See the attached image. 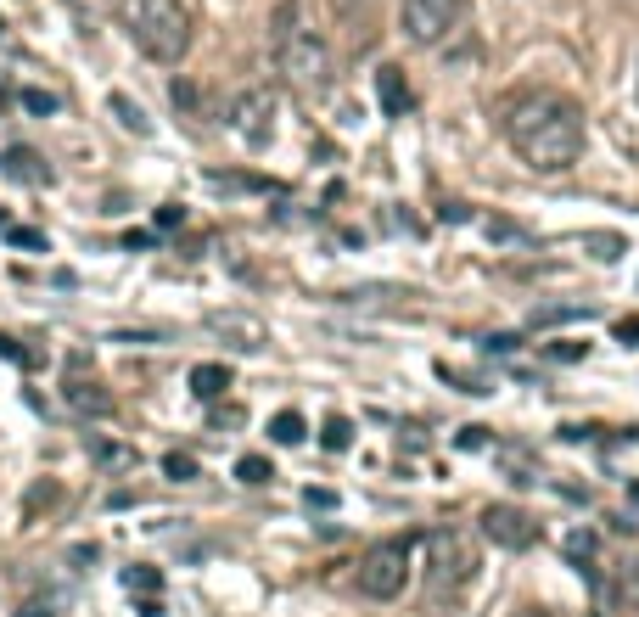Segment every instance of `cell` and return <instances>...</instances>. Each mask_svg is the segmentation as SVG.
Here are the masks:
<instances>
[{"label":"cell","mask_w":639,"mask_h":617,"mask_svg":"<svg viewBox=\"0 0 639 617\" xmlns=\"http://www.w3.org/2000/svg\"><path fill=\"white\" fill-rule=\"evenodd\" d=\"M483 533L494 539V545H505V550H527L533 539H539V522L527 517V511H516V505H488Z\"/></svg>","instance_id":"8"},{"label":"cell","mask_w":639,"mask_h":617,"mask_svg":"<svg viewBox=\"0 0 639 617\" xmlns=\"http://www.w3.org/2000/svg\"><path fill=\"white\" fill-rule=\"evenodd\" d=\"M118 23L152 62H180L191 51V12L180 0H118Z\"/></svg>","instance_id":"4"},{"label":"cell","mask_w":639,"mask_h":617,"mask_svg":"<svg viewBox=\"0 0 639 617\" xmlns=\"http://www.w3.org/2000/svg\"><path fill=\"white\" fill-rule=\"evenodd\" d=\"M270 438L275 444H303V416L298 410H281V416L270 421Z\"/></svg>","instance_id":"17"},{"label":"cell","mask_w":639,"mask_h":617,"mask_svg":"<svg viewBox=\"0 0 639 617\" xmlns=\"http://www.w3.org/2000/svg\"><path fill=\"white\" fill-rule=\"evenodd\" d=\"M225 388H230V365H197V371H191V393H197L202 404H213Z\"/></svg>","instance_id":"13"},{"label":"cell","mask_w":639,"mask_h":617,"mask_svg":"<svg viewBox=\"0 0 639 617\" xmlns=\"http://www.w3.org/2000/svg\"><path fill=\"white\" fill-rule=\"evenodd\" d=\"M236 477H242V483H270V460H264V455H242V460H236Z\"/></svg>","instance_id":"19"},{"label":"cell","mask_w":639,"mask_h":617,"mask_svg":"<svg viewBox=\"0 0 639 617\" xmlns=\"http://www.w3.org/2000/svg\"><path fill=\"white\" fill-rule=\"evenodd\" d=\"M23 107H29V113H57V96H45V90H23Z\"/></svg>","instance_id":"23"},{"label":"cell","mask_w":639,"mask_h":617,"mask_svg":"<svg viewBox=\"0 0 639 617\" xmlns=\"http://www.w3.org/2000/svg\"><path fill=\"white\" fill-rule=\"evenodd\" d=\"M583 247H595V259H623V236H583Z\"/></svg>","instance_id":"20"},{"label":"cell","mask_w":639,"mask_h":617,"mask_svg":"<svg viewBox=\"0 0 639 617\" xmlns=\"http://www.w3.org/2000/svg\"><path fill=\"white\" fill-rule=\"evenodd\" d=\"M410 556H415L410 539H382L359 561V589H365L370 601H398L404 584H410Z\"/></svg>","instance_id":"5"},{"label":"cell","mask_w":639,"mask_h":617,"mask_svg":"<svg viewBox=\"0 0 639 617\" xmlns=\"http://www.w3.org/2000/svg\"><path fill=\"white\" fill-rule=\"evenodd\" d=\"M6 236H12L17 247H29V253H40V247H45V236H40V230H23V225H6Z\"/></svg>","instance_id":"22"},{"label":"cell","mask_w":639,"mask_h":617,"mask_svg":"<svg viewBox=\"0 0 639 617\" xmlns=\"http://www.w3.org/2000/svg\"><path fill=\"white\" fill-rule=\"evenodd\" d=\"M455 444H460V449H483L488 438H483V427H466V432H460V438H455Z\"/></svg>","instance_id":"26"},{"label":"cell","mask_w":639,"mask_h":617,"mask_svg":"<svg viewBox=\"0 0 639 617\" xmlns=\"http://www.w3.org/2000/svg\"><path fill=\"white\" fill-rule=\"evenodd\" d=\"M634 505H639V483H634Z\"/></svg>","instance_id":"32"},{"label":"cell","mask_w":639,"mask_h":617,"mask_svg":"<svg viewBox=\"0 0 639 617\" xmlns=\"http://www.w3.org/2000/svg\"><path fill=\"white\" fill-rule=\"evenodd\" d=\"M180 219H185V208H180V202H169V208H157V225H163V230H174Z\"/></svg>","instance_id":"25"},{"label":"cell","mask_w":639,"mask_h":617,"mask_svg":"<svg viewBox=\"0 0 639 617\" xmlns=\"http://www.w3.org/2000/svg\"><path fill=\"white\" fill-rule=\"evenodd\" d=\"M0 113H6V85H0Z\"/></svg>","instance_id":"30"},{"label":"cell","mask_w":639,"mask_h":617,"mask_svg":"<svg viewBox=\"0 0 639 617\" xmlns=\"http://www.w3.org/2000/svg\"><path fill=\"white\" fill-rule=\"evenodd\" d=\"M124 589L129 595H141V601H163V573H157V567H129Z\"/></svg>","instance_id":"14"},{"label":"cell","mask_w":639,"mask_h":617,"mask_svg":"<svg viewBox=\"0 0 639 617\" xmlns=\"http://www.w3.org/2000/svg\"><path fill=\"white\" fill-rule=\"evenodd\" d=\"M499 130L533 174H567L583 158V107L561 90H522L499 107Z\"/></svg>","instance_id":"1"},{"label":"cell","mask_w":639,"mask_h":617,"mask_svg":"<svg viewBox=\"0 0 639 617\" xmlns=\"http://www.w3.org/2000/svg\"><path fill=\"white\" fill-rule=\"evenodd\" d=\"M230 130H236V141L264 152L275 141V96L270 90H242V96L230 101Z\"/></svg>","instance_id":"7"},{"label":"cell","mask_w":639,"mask_h":617,"mask_svg":"<svg viewBox=\"0 0 639 617\" xmlns=\"http://www.w3.org/2000/svg\"><path fill=\"white\" fill-rule=\"evenodd\" d=\"M460 12H466V0H398L404 40H415V45H438L460 23Z\"/></svg>","instance_id":"6"},{"label":"cell","mask_w":639,"mask_h":617,"mask_svg":"<svg viewBox=\"0 0 639 617\" xmlns=\"http://www.w3.org/2000/svg\"><path fill=\"white\" fill-rule=\"evenodd\" d=\"M270 51H275V73H281L286 85L298 90V96H320L331 79V51L326 40L303 23V12L286 0L275 6V29H270Z\"/></svg>","instance_id":"2"},{"label":"cell","mask_w":639,"mask_h":617,"mask_svg":"<svg viewBox=\"0 0 639 617\" xmlns=\"http://www.w3.org/2000/svg\"><path fill=\"white\" fill-rule=\"evenodd\" d=\"M477 567H483V561H477L466 533L438 528L421 545V595H426V606H432V612H455V606L471 595V584H477Z\"/></svg>","instance_id":"3"},{"label":"cell","mask_w":639,"mask_h":617,"mask_svg":"<svg viewBox=\"0 0 639 617\" xmlns=\"http://www.w3.org/2000/svg\"><path fill=\"white\" fill-rule=\"evenodd\" d=\"M163 472H169L174 483H191V477H197V460H191V455H169V460H163Z\"/></svg>","instance_id":"21"},{"label":"cell","mask_w":639,"mask_h":617,"mask_svg":"<svg viewBox=\"0 0 639 617\" xmlns=\"http://www.w3.org/2000/svg\"><path fill=\"white\" fill-rule=\"evenodd\" d=\"M0 354H6V359H23V365H29V354H23V348L12 343V337H0Z\"/></svg>","instance_id":"27"},{"label":"cell","mask_w":639,"mask_h":617,"mask_svg":"<svg viewBox=\"0 0 639 617\" xmlns=\"http://www.w3.org/2000/svg\"><path fill=\"white\" fill-rule=\"evenodd\" d=\"M0 230H6V208H0Z\"/></svg>","instance_id":"31"},{"label":"cell","mask_w":639,"mask_h":617,"mask_svg":"<svg viewBox=\"0 0 639 617\" xmlns=\"http://www.w3.org/2000/svg\"><path fill=\"white\" fill-rule=\"evenodd\" d=\"M376 101H382V113L387 118H404L415 107V90H410V79H404V68H376Z\"/></svg>","instance_id":"9"},{"label":"cell","mask_w":639,"mask_h":617,"mask_svg":"<svg viewBox=\"0 0 639 617\" xmlns=\"http://www.w3.org/2000/svg\"><path fill=\"white\" fill-rule=\"evenodd\" d=\"M23 617H51V612H45L40 601H29V606H23Z\"/></svg>","instance_id":"28"},{"label":"cell","mask_w":639,"mask_h":617,"mask_svg":"<svg viewBox=\"0 0 639 617\" xmlns=\"http://www.w3.org/2000/svg\"><path fill=\"white\" fill-rule=\"evenodd\" d=\"M516 617H555V612H516Z\"/></svg>","instance_id":"29"},{"label":"cell","mask_w":639,"mask_h":617,"mask_svg":"<svg viewBox=\"0 0 639 617\" xmlns=\"http://www.w3.org/2000/svg\"><path fill=\"white\" fill-rule=\"evenodd\" d=\"M208 326L225 331V337H236V348H264V326H258L253 315H213Z\"/></svg>","instance_id":"12"},{"label":"cell","mask_w":639,"mask_h":617,"mask_svg":"<svg viewBox=\"0 0 639 617\" xmlns=\"http://www.w3.org/2000/svg\"><path fill=\"white\" fill-rule=\"evenodd\" d=\"M6 174H12V180H29V186H51V169H45L40 152H29V146H12V152H6Z\"/></svg>","instance_id":"11"},{"label":"cell","mask_w":639,"mask_h":617,"mask_svg":"<svg viewBox=\"0 0 639 617\" xmlns=\"http://www.w3.org/2000/svg\"><path fill=\"white\" fill-rule=\"evenodd\" d=\"M113 113L124 118V130H129V135H146V130H152V124H146V113H141V107H135L129 96H113Z\"/></svg>","instance_id":"18"},{"label":"cell","mask_w":639,"mask_h":617,"mask_svg":"<svg viewBox=\"0 0 639 617\" xmlns=\"http://www.w3.org/2000/svg\"><path fill=\"white\" fill-rule=\"evenodd\" d=\"M617 343H628V348H639V315H628V320H617Z\"/></svg>","instance_id":"24"},{"label":"cell","mask_w":639,"mask_h":617,"mask_svg":"<svg viewBox=\"0 0 639 617\" xmlns=\"http://www.w3.org/2000/svg\"><path fill=\"white\" fill-rule=\"evenodd\" d=\"M320 444H326L331 455H342V449H354V421H348V416H331L326 427H320Z\"/></svg>","instance_id":"15"},{"label":"cell","mask_w":639,"mask_h":617,"mask_svg":"<svg viewBox=\"0 0 639 617\" xmlns=\"http://www.w3.org/2000/svg\"><path fill=\"white\" fill-rule=\"evenodd\" d=\"M62 399H68L73 416H113V393L101 388V382H90V376H68Z\"/></svg>","instance_id":"10"},{"label":"cell","mask_w":639,"mask_h":617,"mask_svg":"<svg viewBox=\"0 0 639 617\" xmlns=\"http://www.w3.org/2000/svg\"><path fill=\"white\" fill-rule=\"evenodd\" d=\"M90 455H96L101 466H113V472H129V466H135V449H129V444H101V438H96Z\"/></svg>","instance_id":"16"}]
</instances>
